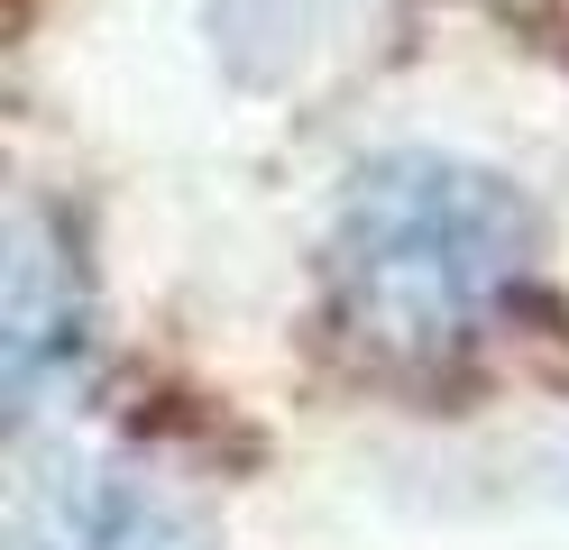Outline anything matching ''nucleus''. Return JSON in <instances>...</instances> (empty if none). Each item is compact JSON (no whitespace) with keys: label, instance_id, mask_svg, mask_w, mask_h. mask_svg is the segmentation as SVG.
Instances as JSON below:
<instances>
[{"label":"nucleus","instance_id":"obj_1","mask_svg":"<svg viewBox=\"0 0 569 550\" xmlns=\"http://www.w3.org/2000/svg\"><path fill=\"white\" fill-rule=\"evenodd\" d=\"M532 267V211L478 166L386 157L340 193L331 284L340 321L386 358H441L478 340Z\"/></svg>","mask_w":569,"mask_h":550},{"label":"nucleus","instance_id":"obj_2","mask_svg":"<svg viewBox=\"0 0 569 550\" xmlns=\"http://www.w3.org/2000/svg\"><path fill=\"white\" fill-rule=\"evenodd\" d=\"M10 550H211L193 513L101 450H56L28 468Z\"/></svg>","mask_w":569,"mask_h":550},{"label":"nucleus","instance_id":"obj_3","mask_svg":"<svg viewBox=\"0 0 569 550\" xmlns=\"http://www.w3.org/2000/svg\"><path fill=\"white\" fill-rule=\"evenodd\" d=\"M47 276H56V257H47V239H38V220H28V230H19V267H10V386H19V394L38 386L47 340H56Z\"/></svg>","mask_w":569,"mask_h":550}]
</instances>
